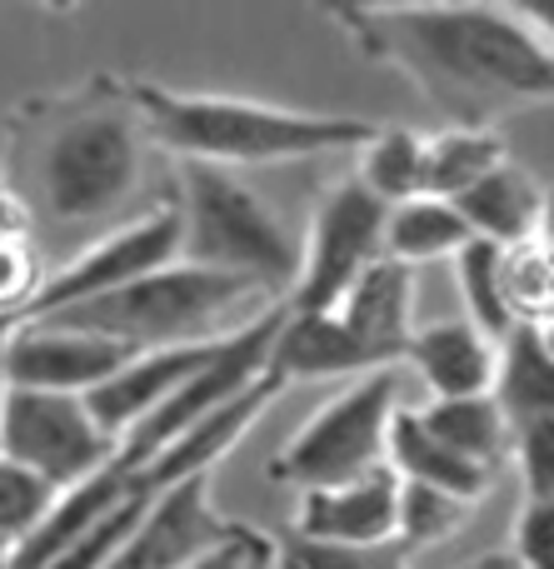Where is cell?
Listing matches in <instances>:
<instances>
[{
	"label": "cell",
	"mask_w": 554,
	"mask_h": 569,
	"mask_svg": "<svg viewBox=\"0 0 554 569\" xmlns=\"http://www.w3.org/2000/svg\"><path fill=\"white\" fill-rule=\"evenodd\" d=\"M405 360L435 400H470L495 385V345L470 320H435L405 340Z\"/></svg>",
	"instance_id": "e0dca14e"
},
{
	"label": "cell",
	"mask_w": 554,
	"mask_h": 569,
	"mask_svg": "<svg viewBox=\"0 0 554 569\" xmlns=\"http://www.w3.org/2000/svg\"><path fill=\"white\" fill-rule=\"evenodd\" d=\"M145 120L130 80L90 76L10 116V190L20 216L60 230L120 220L145 180Z\"/></svg>",
	"instance_id": "7a4b0ae2"
},
{
	"label": "cell",
	"mask_w": 554,
	"mask_h": 569,
	"mask_svg": "<svg viewBox=\"0 0 554 569\" xmlns=\"http://www.w3.org/2000/svg\"><path fill=\"white\" fill-rule=\"evenodd\" d=\"M280 569H410V555L390 545H315L300 540V535H285V545L275 550Z\"/></svg>",
	"instance_id": "f1b7e54d"
},
{
	"label": "cell",
	"mask_w": 554,
	"mask_h": 569,
	"mask_svg": "<svg viewBox=\"0 0 554 569\" xmlns=\"http://www.w3.org/2000/svg\"><path fill=\"white\" fill-rule=\"evenodd\" d=\"M450 206L460 210V220L470 226L475 240H485V246H495V250H520L535 240L545 190L535 186L530 170L505 160V166H495L480 186H470L465 196L450 200Z\"/></svg>",
	"instance_id": "ffe728a7"
},
{
	"label": "cell",
	"mask_w": 554,
	"mask_h": 569,
	"mask_svg": "<svg viewBox=\"0 0 554 569\" xmlns=\"http://www.w3.org/2000/svg\"><path fill=\"white\" fill-rule=\"evenodd\" d=\"M455 266H460V290H465V305H470V325L500 350L505 335L525 320L505 290V250L485 246V240H470L455 256Z\"/></svg>",
	"instance_id": "484cf974"
},
{
	"label": "cell",
	"mask_w": 554,
	"mask_h": 569,
	"mask_svg": "<svg viewBox=\"0 0 554 569\" xmlns=\"http://www.w3.org/2000/svg\"><path fill=\"white\" fill-rule=\"evenodd\" d=\"M215 345L220 340L175 345V350H145V355H135V360H125L105 385H95L90 395H80L85 410H90V420H95L100 430L120 445V435L135 430L155 405H165L170 395H175L180 385H185L190 375L210 360V355H215Z\"/></svg>",
	"instance_id": "9a60e30c"
},
{
	"label": "cell",
	"mask_w": 554,
	"mask_h": 569,
	"mask_svg": "<svg viewBox=\"0 0 554 569\" xmlns=\"http://www.w3.org/2000/svg\"><path fill=\"white\" fill-rule=\"evenodd\" d=\"M505 166V140L500 130H440L425 136V196L430 200H460L470 186Z\"/></svg>",
	"instance_id": "d4e9b609"
},
{
	"label": "cell",
	"mask_w": 554,
	"mask_h": 569,
	"mask_svg": "<svg viewBox=\"0 0 554 569\" xmlns=\"http://www.w3.org/2000/svg\"><path fill=\"white\" fill-rule=\"evenodd\" d=\"M20 230H26V216H20V206L6 196V190H0V240H6V236H20Z\"/></svg>",
	"instance_id": "8d00e7d4"
},
{
	"label": "cell",
	"mask_w": 554,
	"mask_h": 569,
	"mask_svg": "<svg viewBox=\"0 0 554 569\" xmlns=\"http://www.w3.org/2000/svg\"><path fill=\"white\" fill-rule=\"evenodd\" d=\"M490 400L500 405L510 435L554 420V355L540 340V320H520L495 350Z\"/></svg>",
	"instance_id": "44dd1931"
},
{
	"label": "cell",
	"mask_w": 554,
	"mask_h": 569,
	"mask_svg": "<svg viewBox=\"0 0 554 569\" xmlns=\"http://www.w3.org/2000/svg\"><path fill=\"white\" fill-rule=\"evenodd\" d=\"M470 520V505L450 500L440 490H425V485H405L400 480V505H395V545L415 560L420 550H435L450 535H460Z\"/></svg>",
	"instance_id": "4316f807"
},
{
	"label": "cell",
	"mask_w": 554,
	"mask_h": 569,
	"mask_svg": "<svg viewBox=\"0 0 554 569\" xmlns=\"http://www.w3.org/2000/svg\"><path fill=\"white\" fill-rule=\"evenodd\" d=\"M385 465H390V470H395L405 485H425V490H440V495H450V500L470 505V510H475V505L485 500L490 490H495V475L480 470V465H470V460H460L455 450H445V445H440L435 435L420 425V415L405 410V405H400L395 420H390Z\"/></svg>",
	"instance_id": "d6986e66"
},
{
	"label": "cell",
	"mask_w": 554,
	"mask_h": 569,
	"mask_svg": "<svg viewBox=\"0 0 554 569\" xmlns=\"http://www.w3.org/2000/svg\"><path fill=\"white\" fill-rule=\"evenodd\" d=\"M50 500H56V490L46 480H36L30 470H20V465H10L0 455V555H10L46 520Z\"/></svg>",
	"instance_id": "83f0119b"
},
{
	"label": "cell",
	"mask_w": 554,
	"mask_h": 569,
	"mask_svg": "<svg viewBox=\"0 0 554 569\" xmlns=\"http://www.w3.org/2000/svg\"><path fill=\"white\" fill-rule=\"evenodd\" d=\"M0 455L60 495L105 470L115 460V440L90 420L80 395L10 390L0 410Z\"/></svg>",
	"instance_id": "ba28073f"
},
{
	"label": "cell",
	"mask_w": 554,
	"mask_h": 569,
	"mask_svg": "<svg viewBox=\"0 0 554 569\" xmlns=\"http://www.w3.org/2000/svg\"><path fill=\"white\" fill-rule=\"evenodd\" d=\"M46 256L40 246L20 230V236H6L0 240V325L16 330V320L26 315V305L36 300V290L46 284Z\"/></svg>",
	"instance_id": "4dcf8cb0"
},
{
	"label": "cell",
	"mask_w": 554,
	"mask_h": 569,
	"mask_svg": "<svg viewBox=\"0 0 554 569\" xmlns=\"http://www.w3.org/2000/svg\"><path fill=\"white\" fill-rule=\"evenodd\" d=\"M355 186L375 196L380 206H405V200L425 196V136L410 126H375L370 140L355 150Z\"/></svg>",
	"instance_id": "7402d4cb"
},
{
	"label": "cell",
	"mask_w": 554,
	"mask_h": 569,
	"mask_svg": "<svg viewBox=\"0 0 554 569\" xmlns=\"http://www.w3.org/2000/svg\"><path fill=\"white\" fill-rule=\"evenodd\" d=\"M470 226L460 220V210L450 200H405L385 216V260H400V266H425V260L440 256H460L470 246Z\"/></svg>",
	"instance_id": "cb8c5ba5"
},
{
	"label": "cell",
	"mask_w": 554,
	"mask_h": 569,
	"mask_svg": "<svg viewBox=\"0 0 554 569\" xmlns=\"http://www.w3.org/2000/svg\"><path fill=\"white\" fill-rule=\"evenodd\" d=\"M535 246H540V256H545V260H554V190H545V206H540Z\"/></svg>",
	"instance_id": "d590c367"
},
{
	"label": "cell",
	"mask_w": 554,
	"mask_h": 569,
	"mask_svg": "<svg viewBox=\"0 0 554 569\" xmlns=\"http://www.w3.org/2000/svg\"><path fill=\"white\" fill-rule=\"evenodd\" d=\"M260 550H270V540H265V535H255V530H245V525H240V530L230 535L225 545H215L210 555L190 560L185 569H250V560H255Z\"/></svg>",
	"instance_id": "836d02e7"
},
{
	"label": "cell",
	"mask_w": 554,
	"mask_h": 569,
	"mask_svg": "<svg viewBox=\"0 0 554 569\" xmlns=\"http://www.w3.org/2000/svg\"><path fill=\"white\" fill-rule=\"evenodd\" d=\"M0 569H6V555H0Z\"/></svg>",
	"instance_id": "b9f144b4"
},
{
	"label": "cell",
	"mask_w": 554,
	"mask_h": 569,
	"mask_svg": "<svg viewBox=\"0 0 554 569\" xmlns=\"http://www.w3.org/2000/svg\"><path fill=\"white\" fill-rule=\"evenodd\" d=\"M515 565L554 569V500H525L515 515Z\"/></svg>",
	"instance_id": "d6a6232c"
},
{
	"label": "cell",
	"mask_w": 554,
	"mask_h": 569,
	"mask_svg": "<svg viewBox=\"0 0 554 569\" xmlns=\"http://www.w3.org/2000/svg\"><path fill=\"white\" fill-rule=\"evenodd\" d=\"M410 310H415V270L400 266V260H375L330 315L345 325L350 335L380 350L390 365L405 360V340L415 335L410 325Z\"/></svg>",
	"instance_id": "2e32d148"
},
{
	"label": "cell",
	"mask_w": 554,
	"mask_h": 569,
	"mask_svg": "<svg viewBox=\"0 0 554 569\" xmlns=\"http://www.w3.org/2000/svg\"><path fill=\"white\" fill-rule=\"evenodd\" d=\"M365 60L395 66L460 130L520 106H554V50L515 6H335Z\"/></svg>",
	"instance_id": "6da1fadb"
},
{
	"label": "cell",
	"mask_w": 554,
	"mask_h": 569,
	"mask_svg": "<svg viewBox=\"0 0 554 569\" xmlns=\"http://www.w3.org/2000/svg\"><path fill=\"white\" fill-rule=\"evenodd\" d=\"M145 510H150V495H125L115 510L100 515V520L90 525V530L80 535V540L70 545V550L60 555L50 569H105L120 555V545L135 535V525H140V515Z\"/></svg>",
	"instance_id": "f546056e"
},
{
	"label": "cell",
	"mask_w": 554,
	"mask_h": 569,
	"mask_svg": "<svg viewBox=\"0 0 554 569\" xmlns=\"http://www.w3.org/2000/svg\"><path fill=\"white\" fill-rule=\"evenodd\" d=\"M515 10L525 16V26L554 50V0H525V6H515Z\"/></svg>",
	"instance_id": "e575fe53"
},
{
	"label": "cell",
	"mask_w": 554,
	"mask_h": 569,
	"mask_svg": "<svg viewBox=\"0 0 554 569\" xmlns=\"http://www.w3.org/2000/svg\"><path fill=\"white\" fill-rule=\"evenodd\" d=\"M510 455L525 470V500H554V420L510 435Z\"/></svg>",
	"instance_id": "1f68e13d"
},
{
	"label": "cell",
	"mask_w": 554,
	"mask_h": 569,
	"mask_svg": "<svg viewBox=\"0 0 554 569\" xmlns=\"http://www.w3.org/2000/svg\"><path fill=\"white\" fill-rule=\"evenodd\" d=\"M180 260V216L175 206H155L145 216L115 226L110 236H100L95 246H85L70 266L50 270L46 284L36 290V300L26 305L16 325H36L50 315L70 310V305H85L95 295H110L120 284L150 276V270H165Z\"/></svg>",
	"instance_id": "9c48e42d"
},
{
	"label": "cell",
	"mask_w": 554,
	"mask_h": 569,
	"mask_svg": "<svg viewBox=\"0 0 554 569\" xmlns=\"http://www.w3.org/2000/svg\"><path fill=\"white\" fill-rule=\"evenodd\" d=\"M175 216H180V266H200L215 276H240L265 295L295 284V246L275 210L230 170L180 160L175 170Z\"/></svg>",
	"instance_id": "5b68a950"
},
{
	"label": "cell",
	"mask_w": 554,
	"mask_h": 569,
	"mask_svg": "<svg viewBox=\"0 0 554 569\" xmlns=\"http://www.w3.org/2000/svg\"><path fill=\"white\" fill-rule=\"evenodd\" d=\"M275 395H280V385L270 380V375L255 380L245 395H235V400L220 405L215 415H205L200 425H190L180 440H170L145 470L130 475V490L155 500V495L175 490V485H185V480H210V470H215V465L225 460L250 430H255V420L270 410Z\"/></svg>",
	"instance_id": "7c38bea8"
},
{
	"label": "cell",
	"mask_w": 554,
	"mask_h": 569,
	"mask_svg": "<svg viewBox=\"0 0 554 569\" xmlns=\"http://www.w3.org/2000/svg\"><path fill=\"white\" fill-rule=\"evenodd\" d=\"M135 350L115 340H95L60 325H16L6 340V380L10 390H46V395H90L105 385Z\"/></svg>",
	"instance_id": "30bf717a"
},
{
	"label": "cell",
	"mask_w": 554,
	"mask_h": 569,
	"mask_svg": "<svg viewBox=\"0 0 554 569\" xmlns=\"http://www.w3.org/2000/svg\"><path fill=\"white\" fill-rule=\"evenodd\" d=\"M280 305V300H275ZM270 305L265 290L240 276H215L200 266H165L150 276L120 284L110 295H95L85 305L50 315L36 325H60V330H80L95 340H115L125 350H175V345H210L235 335L240 325L260 320Z\"/></svg>",
	"instance_id": "277c9868"
},
{
	"label": "cell",
	"mask_w": 554,
	"mask_h": 569,
	"mask_svg": "<svg viewBox=\"0 0 554 569\" xmlns=\"http://www.w3.org/2000/svg\"><path fill=\"white\" fill-rule=\"evenodd\" d=\"M395 505H400V475L390 465L360 475L335 490H305L300 495L295 530L300 540L315 545H390L395 540Z\"/></svg>",
	"instance_id": "4fadbf2b"
},
{
	"label": "cell",
	"mask_w": 554,
	"mask_h": 569,
	"mask_svg": "<svg viewBox=\"0 0 554 569\" xmlns=\"http://www.w3.org/2000/svg\"><path fill=\"white\" fill-rule=\"evenodd\" d=\"M420 425L435 435L445 450H455L460 460L480 465V470L495 475L510 455V430L505 415L490 395H470V400H430L425 410H415Z\"/></svg>",
	"instance_id": "603a6c76"
},
{
	"label": "cell",
	"mask_w": 554,
	"mask_h": 569,
	"mask_svg": "<svg viewBox=\"0 0 554 569\" xmlns=\"http://www.w3.org/2000/svg\"><path fill=\"white\" fill-rule=\"evenodd\" d=\"M395 370L380 350H370L360 335H350L330 310H285L275 340H270L265 375L285 390L295 380H330V375H375Z\"/></svg>",
	"instance_id": "5bb4252c"
},
{
	"label": "cell",
	"mask_w": 554,
	"mask_h": 569,
	"mask_svg": "<svg viewBox=\"0 0 554 569\" xmlns=\"http://www.w3.org/2000/svg\"><path fill=\"white\" fill-rule=\"evenodd\" d=\"M6 340H10V325H0V410H6V395H10V380H6Z\"/></svg>",
	"instance_id": "f35d334b"
},
{
	"label": "cell",
	"mask_w": 554,
	"mask_h": 569,
	"mask_svg": "<svg viewBox=\"0 0 554 569\" xmlns=\"http://www.w3.org/2000/svg\"><path fill=\"white\" fill-rule=\"evenodd\" d=\"M135 110L145 120L150 146L200 166H280V160L345 156L370 140V120L310 116V110L265 106L240 96H185L155 80H130Z\"/></svg>",
	"instance_id": "3957f363"
},
{
	"label": "cell",
	"mask_w": 554,
	"mask_h": 569,
	"mask_svg": "<svg viewBox=\"0 0 554 569\" xmlns=\"http://www.w3.org/2000/svg\"><path fill=\"white\" fill-rule=\"evenodd\" d=\"M235 530L240 525L220 520V510L210 505V480H185L150 500L135 535L120 545L105 569H185L190 560L225 545Z\"/></svg>",
	"instance_id": "8fae6325"
},
{
	"label": "cell",
	"mask_w": 554,
	"mask_h": 569,
	"mask_svg": "<svg viewBox=\"0 0 554 569\" xmlns=\"http://www.w3.org/2000/svg\"><path fill=\"white\" fill-rule=\"evenodd\" d=\"M385 216L390 206L365 196L355 180H335L330 190H320L285 310H335L340 295L375 260H385Z\"/></svg>",
	"instance_id": "52a82bcc"
},
{
	"label": "cell",
	"mask_w": 554,
	"mask_h": 569,
	"mask_svg": "<svg viewBox=\"0 0 554 569\" xmlns=\"http://www.w3.org/2000/svg\"><path fill=\"white\" fill-rule=\"evenodd\" d=\"M460 569H520V565H515V555L510 550H500V555H475V560L460 565Z\"/></svg>",
	"instance_id": "74e56055"
},
{
	"label": "cell",
	"mask_w": 554,
	"mask_h": 569,
	"mask_svg": "<svg viewBox=\"0 0 554 569\" xmlns=\"http://www.w3.org/2000/svg\"><path fill=\"white\" fill-rule=\"evenodd\" d=\"M400 410V375L375 370L350 380L325 410L305 420V430L270 460V475L280 485L305 490H335L360 475L385 465V435Z\"/></svg>",
	"instance_id": "8992f818"
},
{
	"label": "cell",
	"mask_w": 554,
	"mask_h": 569,
	"mask_svg": "<svg viewBox=\"0 0 554 569\" xmlns=\"http://www.w3.org/2000/svg\"><path fill=\"white\" fill-rule=\"evenodd\" d=\"M125 495H135V490H130V475H120L115 465H105V470H95L90 480L60 490L56 500H50L46 520H40L36 530L6 555V569H50L70 545L80 540V535L90 530V525L100 520V515L115 510Z\"/></svg>",
	"instance_id": "ac0fdd59"
},
{
	"label": "cell",
	"mask_w": 554,
	"mask_h": 569,
	"mask_svg": "<svg viewBox=\"0 0 554 569\" xmlns=\"http://www.w3.org/2000/svg\"><path fill=\"white\" fill-rule=\"evenodd\" d=\"M540 340H545V350L554 355V315H550V320H545V325H540Z\"/></svg>",
	"instance_id": "60d3db41"
},
{
	"label": "cell",
	"mask_w": 554,
	"mask_h": 569,
	"mask_svg": "<svg viewBox=\"0 0 554 569\" xmlns=\"http://www.w3.org/2000/svg\"><path fill=\"white\" fill-rule=\"evenodd\" d=\"M250 569H280V560H275V550H260L255 560H250Z\"/></svg>",
	"instance_id": "ab89813d"
}]
</instances>
